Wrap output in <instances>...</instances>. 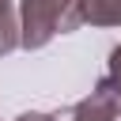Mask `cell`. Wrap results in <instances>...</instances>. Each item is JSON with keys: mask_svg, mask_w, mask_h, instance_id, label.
Listing matches in <instances>:
<instances>
[{"mask_svg": "<svg viewBox=\"0 0 121 121\" xmlns=\"http://www.w3.org/2000/svg\"><path fill=\"white\" fill-rule=\"evenodd\" d=\"M79 23L76 0H23L19 8V45L42 49L57 34H72Z\"/></svg>", "mask_w": 121, "mask_h": 121, "instance_id": "obj_1", "label": "cell"}, {"mask_svg": "<svg viewBox=\"0 0 121 121\" xmlns=\"http://www.w3.org/2000/svg\"><path fill=\"white\" fill-rule=\"evenodd\" d=\"M76 11L91 26H121V0H76Z\"/></svg>", "mask_w": 121, "mask_h": 121, "instance_id": "obj_2", "label": "cell"}, {"mask_svg": "<svg viewBox=\"0 0 121 121\" xmlns=\"http://www.w3.org/2000/svg\"><path fill=\"white\" fill-rule=\"evenodd\" d=\"M19 45V15L11 8V0H0V57L11 53Z\"/></svg>", "mask_w": 121, "mask_h": 121, "instance_id": "obj_3", "label": "cell"}, {"mask_svg": "<svg viewBox=\"0 0 121 121\" xmlns=\"http://www.w3.org/2000/svg\"><path fill=\"white\" fill-rule=\"evenodd\" d=\"M102 79H106V87L113 91L117 110H121V45H113V49H110V72H106Z\"/></svg>", "mask_w": 121, "mask_h": 121, "instance_id": "obj_4", "label": "cell"}, {"mask_svg": "<svg viewBox=\"0 0 121 121\" xmlns=\"http://www.w3.org/2000/svg\"><path fill=\"white\" fill-rule=\"evenodd\" d=\"M15 121H49V113H19Z\"/></svg>", "mask_w": 121, "mask_h": 121, "instance_id": "obj_5", "label": "cell"}]
</instances>
